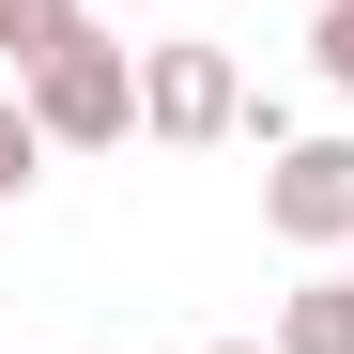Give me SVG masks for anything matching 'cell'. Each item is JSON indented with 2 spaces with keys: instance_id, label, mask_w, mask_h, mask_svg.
<instances>
[{
  "instance_id": "1",
  "label": "cell",
  "mask_w": 354,
  "mask_h": 354,
  "mask_svg": "<svg viewBox=\"0 0 354 354\" xmlns=\"http://www.w3.org/2000/svg\"><path fill=\"white\" fill-rule=\"evenodd\" d=\"M16 93H31L46 154H108V139H139V46H124V31H77V46H46Z\"/></svg>"
},
{
  "instance_id": "2",
  "label": "cell",
  "mask_w": 354,
  "mask_h": 354,
  "mask_svg": "<svg viewBox=\"0 0 354 354\" xmlns=\"http://www.w3.org/2000/svg\"><path fill=\"white\" fill-rule=\"evenodd\" d=\"M247 62L231 46H201V31H169V46H139V139H169V154H201V139H247Z\"/></svg>"
},
{
  "instance_id": "3",
  "label": "cell",
  "mask_w": 354,
  "mask_h": 354,
  "mask_svg": "<svg viewBox=\"0 0 354 354\" xmlns=\"http://www.w3.org/2000/svg\"><path fill=\"white\" fill-rule=\"evenodd\" d=\"M262 231L277 247H354V139H277V169H262Z\"/></svg>"
},
{
  "instance_id": "4",
  "label": "cell",
  "mask_w": 354,
  "mask_h": 354,
  "mask_svg": "<svg viewBox=\"0 0 354 354\" xmlns=\"http://www.w3.org/2000/svg\"><path fill=\"white\" fill-rule=\"evenodd\" d=\"M277 354H354V277H292L277 292Z\"/></svg>"
},
{
  "instance_id": "5",
  "label": "cell",
  "mask_w": 354,
  "mask_h": 354,
  "mask_svg": "<svg viewBox=\"0 0 354 354\" xmlns=\"http://www.w3.org/2000/svg\"><path fill=\"white\" fill-rule=\"evenodd\" d=\"M77 31H93V0H0V62L16 77L46 62V46H77Z\"/></svg>"
},
{
  "instance_id": "6",
  "label": "cell",
  "mask_w": 354,
  "mask_h": 354,
  "mask_svg": "<svg viewBox=\"0 0 354 354\" xmlns=\"http://www.w3.org/2000/svg\"><path fill=\"white\" fill-rule=\"evenodd\" d=\"M31 169H46V124H31V93H0V201H16Z\"/></svg>"
},
{
  "instance_id": "7",
  "label": "cell",
  "mask_w": 354,
  "mask_h": 354,
  "mask_svg": "<svg viewBox=\"0 0 354 354\" xmlns=\"http://www.w3.org/2000/svg\"><path fill=\"white\" fill-rule=\"evenodd\" d=\"M308 62H324V93H354V0H324V31H308Z\"/></svg>"
},
{
  "instance_id": "8",
  "label": "cell",
  "mask_w": 354,
  "mask_h": 354,
  "mask_svg": "<svg viewBox=\"0 0 354 354\" xmlns=\"http://www.w3.org/2000/svg\"><path fill=\"white\" fill-rule=\"evenodd\" d=\"M216 354H277V339H216Z\"/></svg>"
}]
</instances>
